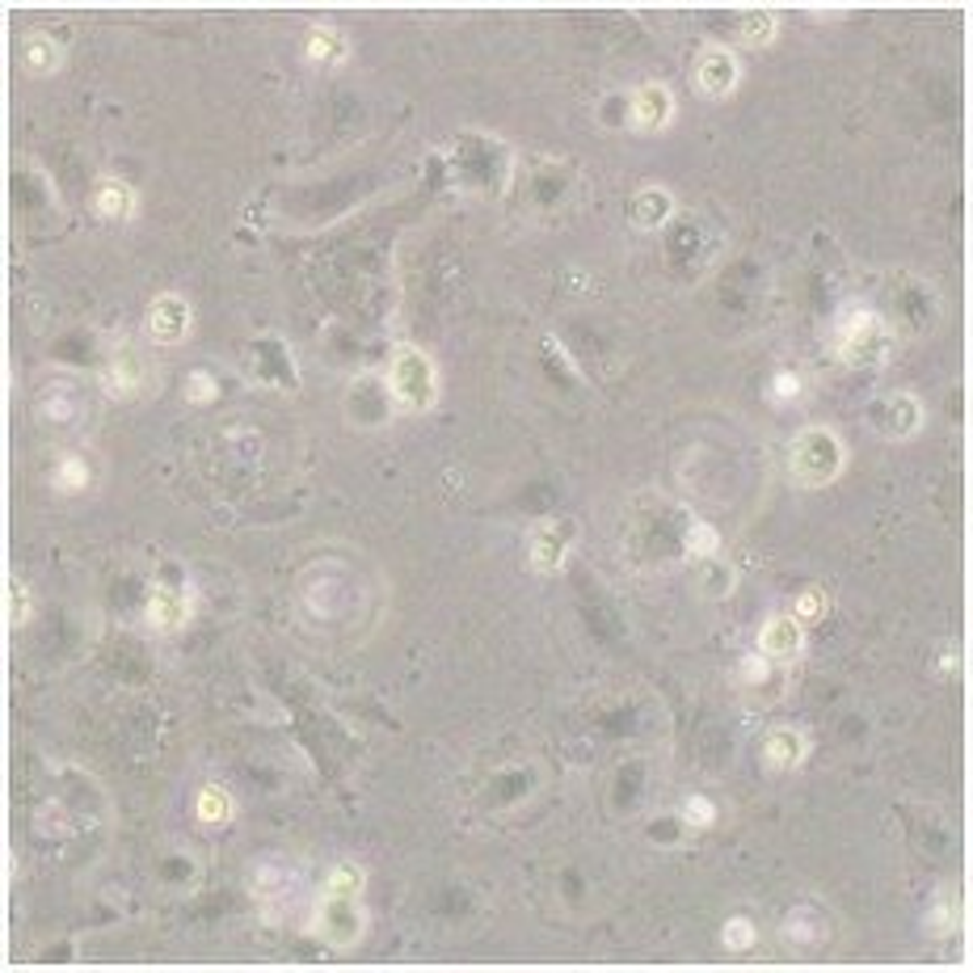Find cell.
I'll return each instance as SVG.
<instances>
[{
    "mask_svg": "<svg viewBox=\"0 0 973 973\" xmlns=\"http://www.w3.org/2000/svg\"><path fill=\"white\" fill-rule=\"evenodd\" d=\"M940 670H944V675H957V670H961V649H957V645H948V649H944V657H940Z\"/></svg>",
    "mask_w": 973,
    "mask_h": 973,
    "instance_id": "cell-32",
    "label": "cell"
},
{
    "mask_svg": "<svg viewBox=\"0 0 973 973\" xmlns=\"http://www.w3.org/2000/svg\"><path fill=\"white\" fill-rule=\"evenodd\" d=\"M700 590H704V594H713V599L729 594V590H734V569H729V565H720L716 556H709V561H704V574H700Z\"/></svg>",
    "mask_w": 973,
    "mask_h": 973,
    "instance_id": "cell-24",
    "label": "cell"
},
{
    "mask_svg": "<svg viewBox=\"0 0 973 973\" xmlns=\"http://www.w3.org/2000/svg\"><path fill=\"white\" fill-rule=\"evenodd\" d=\"M34 616V603H30V590L22 582H13L9 586V624L13 628H22V624H30Z\"/></svg>",
    "mask_w": 973,
    "mask_h": 973,
    "instance_id": "cell-26",
    "label": "cell"
},
{
    "mask_svg": "<svg viewBox=\"0 0 973 973\" xmlns=\"http://www.w3.org/2000/svg\"><path fill=\"white\" fill-rule=\"evenodd\" d=\"M801 641H805V624L792 616H772L759 632V649L767 657H792L801 649Z\"/></svg>",
    "mask_w": 973,
    "mask_h": 973,
    "instance_id": "cell-14",
    "label": "cell"
},
{
    "mask_svg": "<svg viewBox=\"0 0 973 973\" xmlns=\"http://www.w3.org/2000/svg\"><path fill=\"white\" fill-rule=\"evenodd\" d=\"M843 464H847L843 439H839L835 430H826V426L801 430V434L792 439V447H788V472H792L797 485H805V489L830 485V481L843 472Z\"/></svg>",
    "mask_w": 973,
    "mask_h": 973,
    "instance_id": "cell-2",
    "label": "cell"
},
{
    "mask_svg": "<svg viewBox=\"0 0 973 973\" xmlns=\"http://www.w3.org/2000/svg\"><path fill=\"white\" fill-rule=\"evenodd\" d=\"M675 215V195L662 190V186H645L641 195L632 198V224L645 227V232H657L662 224H670Z\"/></svg>",
    "mask_w": 973,
    "mask_h": 973,
    "instance_id": "cell-15",
    "label": "cell"
},
{
    "mask_svg": "<svg viewBox=\"0 0 973 973\" xmlns=\"http://www.w3.org/2000/svg\"><path fill=\"white\" fill-rule=\"evenodd\" d=\"M742 81V64L729 47H709L700 60H695V89L704 98H729Z\"/></svg>",
    "mask_w": 973,
    "mask_h": 973,
    "instance_id": "cell-6",
    "label": "cell"
},
{
    "mask_svg": "<svg viewBox=\"0 0 973 973\" xmlns=\"http://www.w3.org/2000/svg\"><path fill=\"white\" fill-rule=\"evenodd\" d=\"M51 485L60 493H85L89 489V464L81 455H60L56 459V472H51Z\"/></svg>",
    "mask_w": 973,
    "mask_h": 973,
    "instance_id": "cell-19",
    "label": "cell"
},
{
    "mask_svg": "<svg viewBox=\"0 0 973 973\" xmlns=\"http://www.w3.org/2000/svg\"><path fill=\"white\" fill-rule=\"evenodd\" d=\"M876 422L889 439H914L919 426H923V405L910 396V392H894L885 396V405L876 409Z\"/></svg>",
    "mask_w": 973,
    "mask_h": 973,
    "instance_id": "cell-9",
    "label": "cell"
},
{
    "mask_svg": "<svg viewBox=\"0 0 973 973\" xmlns=\"http://www.w3.org/2000/svg\"><path fill=\"white\" fill-rule=\"evenodd\" d=\"M60 64H64V47H60L51 34H30V38L22 42V67H26L30 76H51Z\"/></svg>",
    "mask_w": 973,
    "mask_h": 973,
    "instance_id": "cell-17",
    "label": "cell"
},
{
    "mask_svg": "<svg viewBox=\"0 0 973 973\" xmlns=\"http://www.w3.org/2000/svg\"><path fill=\"white\" fill-rule=\"evenodd\" d=\"M682 544H687V552H691L695 561H709V556H716V552H720V535H716L709 522H691V527H687V540H682Z\"/></svg>",
    "mask_w": 973,
    "mask_h": 973,
    "instance_id": "cell-23",
    "label": "cell"
},
{
    "mask_svg": "<svg viewBox=\"0 0 973 973\" xmlns=\"http://www.w3.org/2000/svg\"><path fill=\"white\" fill-rule=\"evenodd\" d=\"M894 350V333L869 308H851L839 321V358L851 367H880Z\"/></svg>",
    "mask_w": 973,
    "mask_h": 973,
    "instance_id": "cell-4",
    "label": "cell"
},
{
    "mask_svg": "<svg viewBox=\"0 0 973 973\" xmlns=\"http://www.w3.org/2000/svg\"><path fill=\"white\" fill-rule=\"evenodd\" d=\"M139 384H144V362H139V355L131 346L114 350L110 362L101 367V389L110 392V396H135Z\"/></svg>",
    "mask_w": 973,
    "mask_h": 973,
    "instance_id": "cell-13",
    "label": "cell"
},
{
    "mask_svg": "<svg viewBox=\"0 0 973 973\" xmlns=\"http://www.w3.org/2000/svg\"><path fill=\"white\" fill-rule=\"evenodd\" d=\"M195 813H198V822H207V826H224V822H232V813H236V801H232L227 788L207 784V788L198 792Z\"/></svg>",
    "mask_w": 973,
    "mask_h": 973,
    "instance_id": "cell-18",
    "label": "cell"
},
{
    "mask_svg": "<svg viewBox=\"0 0 973 973\" xmlns=\"http://www.w3.org/2000/svg\"><path fill=\"white\" fill-rule=\"evenodd\" d=\"M754 940H759V927L750 923L747 914L725 919V927H720V944H725L729 952H747V948H754Z\"/></svg>",
    "mask_w": 973,
    "mask_h": 973,
    "instance_id": "cell-21",
    "label": "cell"
},
{
    "mask_svg": "<svg viewBox=\"0 0 973 973\" xmlns=\"http://www.w3.org/2000/svg\"><path fill=\"white\" fill-rule=\"evenodd\" d=\"M682 822H687V826H695V830H709V826L716 822L713 801H709V797H691V801L682 805Z\"/></svg>",
    "mask_w": 973,
    "mask_h": 973,
    "instance_id": "cell-28",
    "label": "cell"
},
{
    "mask_svg": "<svg viewBox=\"0 0 973 973\" xmlns=\"http://www.w3.org/2000/svg\"><path fill=\"white\" fill-rule=\"evenodd\" d=\"M389 396L401 414H426L439 401V367L418 346H401L389 362Z\"/></svg>",
    "mask_w": 973,
    "mask_h": 973,
    "instance_id": "cell-3",
    "label": "cell"
},
{
    "mask_svg": "<svg viewBox=\"0 0 973 973\" xmlns=\"http://www.w3.org/2000/svg\"><path fill=\"white\" fill-rule=\"evenodd\" d=\"M215 396H220V384H215L211 371H195V375L186 380V401H190V405H211Z\"/></svg>",
    "mask_w": 973,
    "mask_h": 973,
    "instance_id": "cell-25",
    "label": "cell"
},
{
    "mask_svg": "<svg viewBox=\"0 0 973 973\" xmlns=\"http://www.w3.org/2000/svg\"><path fill=\"white\" fill-rule=\"evenodd\" d=\"M742 42H747V47H759V51H763V47H772V42H776V34H779V17L776 13H767V9H759V13H747V17H742Z\"/></svg>",
    "mask_w": 973,
    "mask_h": 973,
    "instance_id": "cell-20",
    "label": "cell"
},
{
    "mask_svg": "<svg viewBox=\"0 0 973 973\" xmlns=\"http://www.w3.org/2000/svg\"><path fill=\"white\" fill-rule=\"evenodd\" d=\"M801 396V375H792V371H779L776 380H772V401L784 405V401H797Z\"/></svg>",
    "mask_w": 973,
    "mask_h": 973,
    "instance_id": "cell-29",
    "label": "cell"
},
{
    "mask_svg": "<svg viewBox=\"0 0 973 973\" xmlns=\"http://www.w3.org/2000/svg\"><path fill=\"white\" fill-rule=\"evenodd\" d=\"M94 211H98L101 220H135L139 195H135V186L123 182V177H101L98 186H94Z\"/></svg>",
    "mask_w": 973,
    "mask_h": 973,
    "instance_id": "cell-11",
    "label": "cell"
},
{
    "mask_svg": "<svg viewBox=\"0 0 973 973\" xmlns=\"http://www.w3.org/2000/svg\"><path fill=\"white\" fill-rule=\"evenodd\" d=\"M952 927H961V902H957L952 894H940V902H936L932 914H927V932H932V936H948Z\"/></svg>",
    "mask_w": 973,
    "mask_h": 973,
    "instance_id": "cell-22",
    "label": "cell"
},
{
    "mask_svg": "<svg viewBox=\"0 0 973 973\" xmlns=\"http://www.w3.org/2000/svg\"><path fill=\"white\" fill-rule=\"evenodd\" d=\"M805 754H810V738H805L801 729H772L767 742H763V763H767L772 772H792V767H801Z\"/></svg>",
    "mask_w": 973,
    "mask_h": 973,
    "instance_id": "cell-12",
    "label": "cell"
},
{
    "mask_svg": "<svg viewBox=\"0 0 973 973\" xmlns=\"http://www.w3.org/2000/svg\"><path fill=\"white\" fill-rule=\"evenodd\" d=\"M826 616V590H805L797 603H792V619L801 624H813V619Z\"/></svg>",
    "mask_w": 973,
    "mask_h": 973,
    "instance_id": "cell-27",
    "label": "cell"
},
{
    "mask_svg": "<svg viewBox=\"0 0 973 973\" xmlns=\"http://www.w3.org/2000/svg\"><path fill=\"white\" fill-rule=\"evenodd\" d=\"M574 535L578 527L569 519H549L531 531V544H527V561L535 574H556L565 565V556L574 549Z\"/></svg>",
    "mask_w": 973,
    "mask_h": 973,
    "instance_id": "cell-5",
    "label": "cell"
},
{
    "mask_svg": "<svg viewBox=\"0 0 973 973\" xmlns=\"http://www.w3.org/2000/svg\"><path fill=\"white\" fill-rule=\"evenodd\" d=\"M148 624L161 628V632H177L186 619H190V599L177 590V586H152L148 594Z\"/></svg>",
    "mask_w": 973,
    "mask_h": 973,
    "instance_id": "cell-10",
    "label": "cell"
},
{
    "mask_svg": "<svg viewBox=\"0 0 973 973\" xmlns=\"http://www.w3.org/2000/svg\"><path fill=\"white\" fill-rule=\"evenodd\" d=\"M628 123L637 131H666L675 123V94L662 85V81H645L637 94H632V106H628Z\"/></svg>",
    "mask_w": 973,
    "mask_h": 973,
    "instance_id": "cell-8",
    "label": "cell"
},
{
    "mask_svg": "<svg viewBox=\"0 0 973 973\" xmlns=\"http://www.w3.org/2000/svg\"><path fill=\"white\" fill-rule=\"evenodd\" d=\"M42 409H47V414H51L56 422H67V418L76 414V401H72V396H67L64 389H56V401L47 396V405H42Z\"/></svg>",
    "mask_w": 973,
    "mask_h": 973,
    "instance_id": "cell-30",
    "label": "cell"
},
{
    "mask_svg": "<svg viewBox=\"0 0 973 973\" xmlns=\"http://www.w3.org/2000/svg\"><path fill=\"white\" fill-rule=\"evenodd\" d=\"M304 56H308V64L317 67H342L346 56H350V42H346V34L333 30V26H317L308 34V42H304Z\"/></svg>",
    "mask_w": 973,
    "mask_h": 973,
    "instance_id": "cell-16",
    "label": "cell"
},
{
    "mask_svg": "<svg viewBox=\"0 0 973 973\" xmlns=\"http://www.w3.org/2000/svg\"><path fill=\"white\" fill-rule=\"evenodd\" d=\"M742 679L747 682H763L767 679V653L759 657V653H750L747 662H742Z\"/></svg>",
    "mask_w": 973,
    "mask_h": 973,
    "instance_id": "cell-31",
    "label": "cell"
},
{
    "mask_svg": "<svg viewBox=\"0 0 973 973\" xmlns=\"http://www.w3.org/2000/svg\"><path fill=\"white\" fill-rule=\"evenodd\" d=\"M362 885L367 873L358 864H337L324 876L321 902H317V932L329 948H355L362 940Z\"/></svg>",
    "mask_w": 973,
    "mask_h": 973,
    "instance_id": "cell-1",
    "label": "cell"
},
{
    "mask_svg": "<svg viewBox=\"0 0 973 973\" xmlns=\"http://www.w3.org/2000/svg\"><path fill=\"white\" fill-rule=\"evenodd\" d=\"M144 333L161 346H177L190 333V304L182 295H157L144 312Z\"/></svg>",
    "mask_w": 973,
    "mask_h": 973,
    "instance_id": "cell-7",
    "label": "cell"
}]
</instances>
